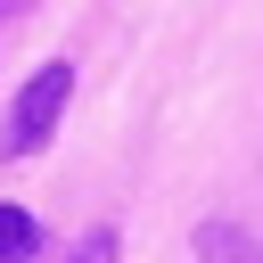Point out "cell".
Returning a JSON list of instances; mask_svg holds the SVG:
<instances>
[{
  "mask_svg": "<svg viewBox=\"0 0 263 263\" xmlns=\"http://www.w3.org/2000/svg\"><path fill=\"white\" fill-rule=\"evenodd\" d=\"M33 247H41V222L16 214V205H0V263H25Z\"/></svg>",
  "mask_w": 263,
  "mask_h": 263,
  "instance_id": "obj_3",
  "label": "cell"
},
{
  "mask_svg": "<svg viewBox=\"0 0 263 263\" xmlns=\"http://www.w3.org/2000/svg\"><path fill=\"white\" fill-rule=\"evenodd\" d=\"M197 263H263V247H255L238 222H205V230H197Z\"/></svg>",
  "mask_w": 263,
  "mask_h": 263,
  "instance_id": "obj_2",
  "label": "cell"
},
{
  "mask_svg": "<svg viewBox=\"0 0 263 263\" xmlns=\"http://www.w3.org/2000/svg\"><path fill=\"white\" fill-rule=\"evenodd\" d=\"M66 99H74V66H41V74L16 90V107H8V148H16V156H33V148L58 132Z\"/></svg>",
  "mask_w": 263,
  "mask_h": 263,
  "instance_id": "obj_1",
  "label": "cell"
},
{
  "mask_svg": "<svg viewBox=\"0 0 263 263\" xmlns=\"http://www.w3.org/2000/svg\"><path fill=\"white\" fill-rule=\"evenodd\" d=\"M66 263H115V230H90V238H82Z\"/></svg>",
  "mask_w": 263,
  "mask_h": 263,
  "instance_id": "obj_4",
  "label": "cell"
}]
</instances>
